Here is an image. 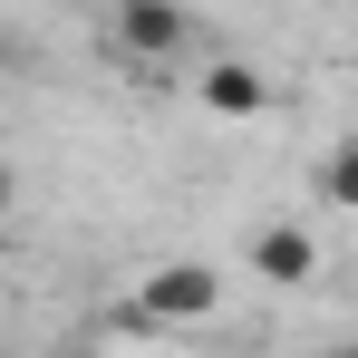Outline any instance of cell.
I'll list each match as a JSON object with an SVG mask.
<instances>
[{"label": "cell", "instance_id": "277c9868", "mask_svg": "<svg viewBox=\"0 0 358 358\" xmlns=\"http://www.w3.org/2000/svg\"><path fill=\"white\" fill-rule=\"evenodd\" d=\"M203 97H213L223 117H262V78H252L242 59H213V68H203Z\"/></svg>", "mask_w": 358, "mask_h": 358}, {"label": "cell", "instance_id": "8992f818", "mask_svg": "<svg viewBox=\"0 0 358 358\" xmlns=\"http://www.w3.org/2000/svg\"><path fill=\"white\" fill-rule=\"evenodd\" d=\"M0 213H10V175H0Z\"/></svg>", "mask_w": 358, "mask_h": 358}, {"label": "cell", "instance_id": "5b68a950", "mask_svg": "<svg viewBox=\"0 0 358 358\" xmlns=\"http://www.w3.org/2000/svg\"><path fill=\"white\" fill-rule=\"evenodd\" d=\"M320 194H329V203H358V145H339V155H329V175H320Z\"/></svg>", "mask_w": 358, "mask_h": 358}, {"label": "cell", "instance_id": "3957f363", "mask_svg": "<svg viewBox=\"0 0 358 358\" xmlns=\"http://www.w3.org/2000/svg\"><path fill=\"white\" fill-rule=\"evenodd\" d=\"M252 271L262 281H320V242L300 233V223H262L252 233Z\"/></svg>", "mask_w": 358, "mask_h": 358}, {"label": "cell", "instance_id": "6da1fadb", "mask_svg": "<svg viewBox=\"0 0 358 358\" xmlns=\"http://www.w3.org/2000/svg\"><path fill=\"white\" fill-rule=\"evenodd\" d=\"M117 49L126 59H184L194 49V20H184L175 0H126L117 10Z\"/></svg>", "mask_w": 358, "mask_h": 358}, {"label": "cell", "instance_id": "7a4b0ae2", "mask_svg": "<svg viewBox=\"0 0 358 358\" xmlns=\"http://www.w3.org/2000/svg\"><path fill=\"white\" fill-rule=\"evenodd\" d=\"M213 300H223V281H213L203 262H175V271H155V281H145L136 320H203Z\"/></svg>", "mask_w": 358, "mask_h": 358}]
</instances>
